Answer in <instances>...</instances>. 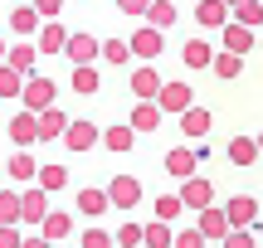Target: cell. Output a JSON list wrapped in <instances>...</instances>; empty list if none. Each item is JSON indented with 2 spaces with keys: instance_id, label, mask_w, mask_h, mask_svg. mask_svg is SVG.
Here are the masks:
<instances>
[{
  "instance_id": "6da1fadb",
  "label": "cell",
  "mask_w": 263,
  "mask_h": 248,
  "mask_svg": "<svg viewBox=\"0 0 263 248\" xmlns=\"http://www.w3.org/2000/svg\"><path fill=\"white\" fill-rule=\"evenodd\" d=\"M132 54H137V58H146V64H156V58H161V49H166V29H161V25H151V19H141V25L137 29H132Z\"/></svg>"
},
{
  "instance_id": "7a4b0ae2",
  "label": "cell",
  "mask_w": 263,
  "mask_h": 248,
  "mask_svg": "<svg viewBox=\"0 0 263 248\" xmlns=\"http://www.w3.org/2000/svg\"><path fill=\"white\" fill-rule=\"evenodd\" d=\"M49 102H59V88H54V78H49V73H29L25 93H20V107H34V112H44Z\"/></svg>"
},
{
  "instance_id": "3957f363",
  "label": "cell",
  "mask_w": 263,
  "mask_h": 248,
  "mask_svg": "<svg viewBox=\"0 0 263 248\" xmlns=\"http://www.w3.org/2000/svg\"><path fill=\"white\" fill-rule=\"evenodd\" d=\"M200 161H205V151H195V146H176V151H166V175H171V180H190V175L200 171Z\"/></svg>"
},
{
  "instance_id": "277c9868",
  "label": "cell",
  "mask_w": 263,
  "mask_h": 248,
  "mask_svg": "<svg viewBox=\"0 0 263 248\" xmlns=\"http://www.w3.org/2000/svg\"><path fill=\"white\" fill-rule=\"evenodd\" d=\"M229 19H234V5H229V0H200V5H195V25L205 29V34H210V29L219 34Z\"/></svg>"
},
{
  "instance_id": "5b68a950",
  "label": "cell",
  "mask_w": 263,
  "mask_h": 248,
  "mask_svg": "<svg viewBox=\"0 0 263 248\" xmlns=\"http://www.w3.org/2000/svg\"><path fill=\"white\" fill-rule=\"evenodd\" d=\"M219 44H224V49H234V54H254L258 29H254V25H244V19H229V25L219 29Z\"/></svg>"
},
{
  "instance_id": "8992f818",
  "label": "cell",
  "mask_w": 263,
  "mask_h": 248,
  "mask_svg": "<svg viewBox=\"0 0 263 248\" xmlns=\"http://www.w3.org/2000/svg\"><path fill=\"white\" fill-rule=\"evenodd\" d=\"M156 102L161 107H166V112H185V107H195V88H190V83H180V78H166V88H161V93H156Z\"/></svg>"
},
{
  "instance_id": "52a82bcc",
  "label": "cell",
  "mask_w": 263,
  "mask_h": 248,
  "mask_svg": "<svg viewBox=\"0 0 263 248\" xmlns=\"http://www.w3.org/2000/svg\"><path fill=\"white\" fill-rule=\"evenodd\" d=\"M10 141L15 146H39V112L34 107H20L10 117Z\"/></svg>"
},
{
  "instance_id": "ba28073f",
  "label": "cell",
  "mask_w": 263,
  "mask_h": 248,
  "mask_svg": "<svg viewBox=\"0 0 263 248\" xmlns=\"http://www.w3.org/2000/svg\"><path fill=\"white\" fill-rule=\"evenodd\" d=\"M224 210H229V224H234V229H254V224L263 219V210H258V200L254 195H234V200H224Z\"/></svg>"
},
{
  "instance_id": "9c48e42d",
  "label": "cell",
  "mask_w": 263,
  "mask_h": 248,
  "mask_svg": "<svg viewBox=\"0 0 263 248\" xmlns=\"http://www.w3.org/2000/svg\"><path fill=\"white\" fill-rule=\"evenodd\" d=\"M64 58H68V64H98V58H103V39H98V34H68Z\"/></svg>"
},
{
  "instance_id": "30bf717a",
  "label": "cell",
  "mask_w": 263,
  "mask_h": 248,
  "mask_svg": "<svg viewBox=\"0 0 263 248\" xmlns=\"http://www.w3.org/2000/svg\"><path fill=\"white\" fill-rule=\"evenodd\" d=\"M180 132H185V141H200V136H210L215 132V112H210V107H185V112H180Z\"/></svg>"
},
{
  "instance_id": "8fae6325",
  "label": "cell",
  "mask_w": 263,
  "mask_h": 248,
  "mask_svg": "<svg viewBox=\"0 0 263 248\" xmlns=\"http://www.w3.org/2000/svg\"><path fill=\"white\" fill-rule=\"evenodd\" d=\"M127 83H132V97H156L161 88H166V78H161L156 68H151L146 58H141V64L132 68V73H127Z\"/></svg>"
},
{
  "instance_id": "7c38bea8",
  "label": "cell",
  "mask_w": 263,
  "mask_h": 248,
  "mask_svg": "<svg viewBox=\"0 0 263 248\" xmlns=\"http://www.w3.org/2000/svg\"><path fill=\"white\" fill-rule=\"evenodd\" d=\"M180 195H185V204H190V210H205V204H215V180H210V175H190V180H180Z\"/></svg>"
},
{
  "instance_id": "4fadbf2b",
  "label": "cell",
  "mask_w": 263,
  "mask_h": 248,
  "mask_svg": "<svg viewBox=\"0 0 263 248\" xmlns=\"http://www.w3.org/2000/svg\"><path fill=\"white\" fill-rule=\"evenodd\" d=\"M195 224L205 229V239H210V243H224V234L234 229V224H229V210H224V204H205Z\"/></svg>"
},
{
  "instance_id": "5bb4252c",
  "label": "cell",
  "mask_w": 263,
  "mask_h": 248,
  "mask_svg": "<svg viewBox=\"0 0 263 248\" xmlns=\"http://www.w3.org/2000/svg\"><path fill=\"white\" fill-rule=\"evenodd\" d=\"M215 54H219V49H210V39H185L180 64H185L190 73H205V68H215Z\"/></svg>"
},
{
  "instance_id": "9a60e30c",
  "label": "cell",
  "mask_w": 263,
  "mask_h": 248,
  "mask_svg": "<svg viewBox=\"0 0 263 248\" xmlns=\"http://www.w3.org/2000/svg\"><path fill=\"white\" fill-rule=\"evenodd\" d=\"M161 117H166V107H161L156 97H137V102H132V127H137L141 136H146V132H156V127H161Z\"/></svg>"
},
{
  "instance_id": "2e32d148",
  "label": "cell",
  "mask_w": 263,
  "mask_h": 248,
  "mask_svg": "<svg viewBox=\"0 0 263 248\" xmlns=\"http://www.w3.org/2000/svg\"><path fill=\"white\" fill-rule=\"evenodd\" d=\"M103 141V132H98L88 117H78V122H68V132H64V146L68 151H93V146Z\"/></svg>"
},
{
  "instance_id": "e0dca14e",
  "label": "cell",
  "mask_w": 263,
  "mask_h": 248,
  "mask_svg": "<svg viewBox=\"0 0 263 248\" xmlns=\"http://www.w3.org/2000/svg\"><path fill=\"white\" fill-rule=\"evenodd\" d=\"M68 34H73V29H64L59 19H44L39 34H34V44H39V54H64V49H68Z\"/></svg>"
},
{
  "instance_id": "ac0fdd59",
  "label": "cell",
  "mask_w": 263,
  "mask_h": 248,
  "mask_svg": "<svg viewBox=\"0 0 263 248\" xmlns=\"http://www.w3.org/2000/svg\"><path fill=\"white\" fill-rule=\"evenodd\" d=\"M39 25H44L39 5H10V34H15V39H25V34H39Z\"/></svg>"
},
{
  "instance_id": "d6986e66",
  "label": "cell",
  "mask_w": 263,
  "mask_h": 248,
  "mask_svg": "<svg viewBox=\"0 0 263 248\" xmlns=\"http://www.w3.org/2000/svg\"><path fill=\"white\" fill-rule=\"evenodd\" d=\"M20 200H25V214H20V219H25L29 229H39L44 214H49V190H44V185H34V190H20Z\"/></svg>"
},
{
  "instance_id": "ffe728a7",
  "label": "cell",
  "mask_w": 263,
  "mask_h": 248,
  "mask_svg": "<svg viewBox=\"0 0 263 248\" xmlns=\"http://www.w3.org/2000/svg\"><path fill=\"white\" fill-rule=\"evenodd\" d=\"M107 190H112V204H117V210H132V204L141 200V190H146V185H141L137 175H112V180H107Z\"/></svg>"
},
{
  "instance_id": "44dd1931",
  "label": "cell",
  "mask_w": 263,
  "mask_h": 248,
  "mask_svg": "<svg viewBox=\"0 0 263 248\" xmlns=\"http://www.w3.org/2000/svg\"><path fill=\"white\" fill-rule=\"evenodd\" d=\"M137 127H132V122H117V127H107V132H103V146H107V151H112V156H127L132 151V146H137Z\"/></svg>"
},
{
  "instance_id": "7402d4cb",
  "label": "cell",
  "mask_w": 263,
  "mask_h": 248,
  "mask_svg": "<svg viewBox=\"0 0 263 248\" xmlns=\"http://www.w3.org/2000/svg\"><path fill=\"white\" fill-rule=\"evenodd\" d=\"M5 171H10V180L20 185V180H34V175H39V161H34V151H29V146H15Z\"/></svg>"
},
{
  "instance_id": "603a6c76",
  "label": "cell",
  "mask_w": 263,
  "mask_h": 248,
  "mask_svg": "<svg viewBox=\"0 0 263 248\" xmlns=\"http://www.w3.org/2000/svg\"><path fill=\"white\" fill-rule=\"evenodd\" d=\"M107 210H117L112 204V190H78V214H88V219H98V214H107Z\"/></svg>"
},
{
  "instance_id": "cb8c5ba5",
  "label": "cell",
  "mask_w": 263,
  "mask_h": 248,
  "mask_svg": "<svg viewBox=\"0 0 263 248\" xmlns=\"http://www.w3.org/2000/svg\"><path fill=\"white\" fill-rule=\"evenodd\" d=\"M64 132H68V112H59V102H49L39 112V141H59Z\"/></svg>"
},
{
  "instance_id": "d4e9b609",
  "label": "cell",
  "mask_w": 263,
  "mask_h": 248,
  "mask_svg": "<svg viewBox=\"0 0 263 248\" xmlns=\"http://www.w3.org/2000/svg\"><path fill=\"white\" fill-rule=\"evenodd\" d=\"M68 88H73L78 97H93L98 88H103V73H98L93 64H73V73H68Z\"/></svg>"
},
{
  "instance_id": "484cf974",
  "label": "cell",
  "mask_w": 263,
  "mask_h": 248,
  "mask_svg": "<svg viewBox=\"0 0 263 248\" xmlns=\"http://www.w3.org/2000/svg\"><path fill=\"white\" fill-rule=\"evenodd\" d=\"M5 64H15L20 73H34V64H39V44H34V39H15V44H10V54H5Z\"/></svg>"
},
{
  "instance_id": "4316f807",
  "label": "cell",
  "mask_w": 263,
  "mask_h": 248,
  "mask_svg": "<svg viewBox=\"0 0 263 248\" xmlns=\"http://www.w3.org/2000/svg\"><path fill=\"white\" fill-rule=\"evenodd\" d=\"M25 83H29V73H20L15 64H5V58H0V102H5V97H15V102H20Z\"/></svg>"
},
{
  "instance_id": "83f0119b",
  "label": "cell",
  "mask_w": 263,
  "mask_h": 248,
  "mask_svg": "<svg viewBox=\"0 0 263 248\" xmlns=\"http://www.w3.org/2000/svg\"><path fill=\"white\" fill-rule=\"evenodd\" d=\"M39 234H44L49 243H64L68 234H73V219H68L64 210H49V214H44V224H39Z\"/></svg>"
},
{
  "instance_id": "f1b7e54d",
  "label": "cell",
  "mask_w": 263,
  "mask_h": 248,
  "mask_svg": "<svg viewBox=\"0 0 263 248\" xmlns=\"http://www.w3.org/2000/svg\"><path fill=\"white\" fill-rule=\"evenodd\" d=\"M224 151H229V161H234V166H254L258 156H263V146H258V136H234Z\"/></svg>"
},
{
  "instance_id": "f546056e",
  "label": "cell",
  "mask_w": 263,
  "mask_h": 248,
  "mask_svg": "<svg viewBox=\"0 0 263 248\" xmlns=\"http://www.w3.org/2000/svg\"><path fill=\"white\" fill-rule=\"evenodd\" d=\"M239 73H244V54H234V49H219V54H215V78L234 83Z\"/></svg>"
},
{
  "instance_id": "4dcf8cb0",
  "label": "cell",
  "mask_w": 263,
  "mask_h": 248,
  "mask_svg": "<svg viewBox=\"0 0 263 248\" xmlns=\"http://www.w3.org/2000/svg\"><path fill=\"white\" fill-rule=\"evenodd\" d=\"M132 39H103V64H112V68H127L132 64Z\"/></svg>"
},
{
  "instance_id": "1f68e13d",
  "label": "cell",
  "mask_w": 263,
  "mask_h": 248,
  "mask_svg": "<svg viewBox=\"0 0 263 248\" xmlns=\"http://www.w3.org/2000/svg\"><path fill=\"white\" fill-rule=\"evenodd\" d=\"M146 19H151V25H161V29H176V19H180V10H176V0H151V10H146Z\"/></svg>"
},
{
  "instance_id": "d6a6232c",
  "label": "cell",
  "mask_w": 263,
  "mask_h": 248,
  "mask_svg": "<svg viewBox=\"0 0 263 248\" xmlns=\"http://www.w3.org/2000/svg\"><path fill=\"white\" fill-rule=\"evenodd\" d=\"M34 185H44L49 195H54V190H64V185H68V166H54V161H49V166H39Z\"/></svg>"
},
{
  "instance_id": "836d02e7",
  "label": "cell",
  "mask_w": 263,
  "mask_h": 248,
  "mask_svg": "<svg viewBox=\"0 0 263 248\" xmlns=\"http://www.w3.org/2000/svg\"><path fill=\"white\" fill-rule=\"evenodd\" d=\"M20 214H25V200H20V190H0V224H25Z\"/></svg>"
},
{
  "instance_id": "e575fe53",
  "label": "cell",
  "mask_w": 263,
  "mask_h": 248,
  "mask_svg": "<svg viewBox=\"0 0 263 248\" xmlns=\"http://www.w3.org/2000/svg\"><path fill=\"white\" fill-rule=\"evenodd\" d=\"M185 210H190V204H185V195H161V200H156V214H161V219H171V224H176Z\"/></svg>"
},
{
  "instance_id": "d590c367",
  "label": "cell",
  "mask_w": 263,
  "mask_h": 248,
  "mask_svg": "<svg viewBox=\"0 0 263 248\" xmlns=\"http://www.w3.org/2000/svg\"><path fill=\"white\" fill-rule=\"evenodd\" d=\"M117 243H122V248H137V243H146V224H122V229H117Z\"/></svg>"
},
{
  "instance_id": "8d00e7d4",
  "label": "cell",
  "mask_w": 263,
  "mask_h": 248,
  "mask_svg": "<svg viewBox=\"0 0 263 248\" xmlns=\"http://www.w3.org/2000/svg\"><path fill=\"white\" fill-rule=\"evenodd\" d=\"M78 243H83V248H107V243H117V234H107V229H83V234H78Z\"/></svg>"
},
{
  "instance_id": "74e56055",
  "label": "cell",
  "mask_w": 263,
  "mask_h": 248,
  "mask_svg": "<svg viewBox=\"0 0 263 248\" xmlns=\"http://www.w3.org/2000/svg\"><path fill=\"white\" fill-rule=\"evenodd\" d=\"M210 239H205V229H200V224H195V229H180L176 234V248H205Z\"/></svg>"
},
{
  "instance_id": "f35d334b",
  "label": "cell",
  "mask_w": 263,
  "mask_h": 248,
  "mask_svg": "<svg viewBox=\"0 0 263 248\" xmlns=\"http://www.w3.org/2000/svg\"><path fill=\"white\" fill-rule=\"evenodd\" d=\"M0 248H25V234H20V224H0Z\"/></svg>"
},
{
  "instance_id": "ab89813d",
  "label": "cell",
  "mask_w": 263,
  "mask_h": 248,
  "mask_svg": "<svg viewBox=\"0 0 263 248\" xmlns=\"http://www.w3.org/2000/svg\"><path fill=\"white\" fill-rule=\"evenodd\" d=\"M258 239H254V234H249V229H229L224 234V248H254Z\"/></svg>"
},
{
  "instance_id": "60d3db41",
  "label": "cell",
  "mask_w": 263,
  "mask_h": 248,
  "mask_svg": "<svg viewBox=\"0 0 263 248\" xmlns=\"http://www.w3.org/2000/svg\"><path fill=\"white\" fill-rule=\"evenodd\" d=\"M117 10L132 19H146V10H151V0H117Z\"/></svg>"
},
{
  "instance_id": "b9f144b4",
  "label": "cell",
  "mask_w": 263,
  "mask_h": 248,
  "mask_svg": "<svg viewBox=\"0 0 263 248\" xmlns=\"http://www.w3.org/2000/svg\"><path fill=\"white\" fill-rule=\"evenodd\" d=\"M34 5H39V15H44V19H59V10H64V0H34Z\"/></svg>"
},
{
  "instance_id": "7bdbcfd3",
  "label": "cell",
  "mask_w": 263,
  "mask_h": 248,
  "mask_svg": "<svg viewBox=\"0 0 263 248\" xmlns=\"http://www.w3.org/2000/svg\"><path fill=\"white\" fill-rule=\"evenodd\" d=\"M5 54H10V44H5V34H0V58H5Z\"/></svg>"
},
{
  "instance_id": "ee69618b",
  "label": "cell",
  "mask_w": 263,
  "mask_h": 248,
  "mask_svg": "<svg viewBox=\"0 0 263 248\" xmlns=\"http://www.w3.org/2000/svg\"><path fill=\"white\" fill-rule=\"evenodd\" d=\"M229 5H244V0H229Z\"/></svg>"
},
{
  "instance_id": "f6af8a7d",
  "label": "cell",
  "mask_w": 263,
  "mask_h": 248,
  "mask_svg": "<svg viewBox=\"0 0 263 248\" xmlns=\"http://www.w3.org/2000/svg\"><path fill=\"white\" fill-rule=\"evenodd\" d=\"M258 44H263V29H258Z\"/></svg>"
},
{
  "instance_id": "bcb514c9",
  "label": "cell",
  "mask_w": 263,
  "mask_h": 248,
  "mask_svg": "<svg viewBox=\"0 0 263 248\" xmlns=\"http://www.w3.org/2000/svg\"><path fill=\"white\" fill-rule=\"evenodd\" d=\"M258 146H263V132H258Z\"/></svg>"
}]
</instances>
